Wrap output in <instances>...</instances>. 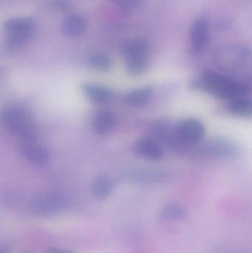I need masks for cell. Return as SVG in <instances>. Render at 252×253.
Segmentation results:
<instances>
[{"label": "cell", "instance_id": "52a82bcc", "mask_svg": "<svg viewBox=\"0 0 252 253\" xmlns=\"http://www.w3.org/2000/svg\"><path fill=\"white\" fill-rule=\"evenodd\" d=\"M70 206L67 198L61 195H47L34 202L33 209L37 215L51 216L63 212Z\"/></svg>", "mask_w": 252, "mask_h": 253}, {"label": "cell", "instance_id": "d6986e66", "mask_svg": "<svg viewBox=\"0 0 252 253\" xmlns=\"http://www.w3.org/2000/svg\"><path fill=\"white\" fill-rule=\"evenodd\" d=\"M88 64L93 69L105 71L110 68L112 61L109 56L102 53L93 55L88 60Z\"/></svg>", "mask_w": 252, "mask_h": 253}, {"label": "cell", "instance_id": "6da1fadb", "mask_svg": "<svg viewBox=\"0 0 252 253\" xmlns=\"http://www.w3.org/2000/svg\"><path fill=\"white\" fill-rule=\"evenodd\" d=\"M192 87L204 90L218 99L230 101L252 92V79L236 80L224 74L208 71L194 81Z\"/></svg>", "mask_w": 252, "mask_h": 253}, {"label": "cell", "instance_id": "7c38bea8", "mask_svg": "<svg viewBox=\"0 0 252 253\" xmlns=\"http://www.w3.org/2000/svg\"><path fill=\"white\" fill-rule=\"evenodd\" d=\"M82 90L90 100L96 104L108 103L113 97V93L110 89L99 84L91 83L83 84Z\"/></svg>", "mask_w": 252, "mask_h": 253}, {"label": "cell", "instance_id": "9a60e30c", "mask_svg": "<svg viewBox=\"0 0 252 253\" xmlns=\"http://www.w3.org/2000/svg\"><path fill=\"white\" fill-rule=\"evenodd\" d=\"M228 111L237 117L252 118V99L247 96L235 98L229 102Z\"/></svg>", "mask_w": 252, "mask_h": 253}, {"label": "cell", "instance_id": "ba28073f", "mask_svg": "<svg viewBox=\"0 0 252 253\" xmlns=\"http://www.w3.org/2000/svg\"><path fill=\"white\" fill-rule=\"evenodd\" d=\"M210 42V26L205 18H198L191 27L190 50L194 55L205 51Z\"/></svg>", "mask_w": 252, "mask_h": 253}, {"label": "cell", "instance_id": "9c48e42d", "mask_svg": "<svg viewBox=\"0 0 252 253\" xmlns=\"http://www.w3.org/2000/svg\"><path fill=\"white\" fill-rule=\"evenodd\" d=\"M203 152L216 159H232L238 155V149L233 143L223 139H216L206 144Z\"/></svg>", "mask_w": 252, "mask_h": 253}, {"label": "cell", "instance_id": "2e32d148", "mask_svg": "<svg viewBox=\"0 0 252 253\" xmlns=\"http://www.w3.org/2000/svg\"><path fill=\"white\" fill-rule=\"evenodd\" d=\"M152 90L150 87H143L129 92L125 96L127 105L133 108H141L149 102L152 97Z\"/></svg>", "mask_w": 252, "mask_h": 253}, {"label": "cell", "instance_id": "ffe728a7", "mask_svg": "<svg viewBox=\"0 0 252 253\" xmlns=\"http://www.w3.org/2000/svg\"><path fill=\"white\" fill-rule=\"evenodd\" d=\"M113 2L123 11L133 13L140 4V0H112Z\"/></svg>", "mask_w": 252, "mask_h": 253}, {"label": "cell", "instance_id": "7a4b0ae2", "mask_svg": "<svg viewBox=\"0 0 252 253\" xmlns=\"http://www.w3.org/2000/svg\"><path fill=\"white\" fill-rule=\"evenodd\" d=\"M7 130L24 141H35L36 132L27 111L19 105H10L1 114Z\"/></svg>", "mask_w": 252, "mask_h": 253}, {"label": "cell", "instance_id": "30bf717a", "mask_svg": "<svg viewBox=\"0 0 252 253\" xmlns=\"http://www.w3.org/2000/svg\"><path fill=\"white\" fill-rule=\"evenodd\" d=\"M22 152L30 162L36 166H45L50 159L47 149L37 144L36 140L22 142Z\"/></svg>", "mask_w": 252, "mask_h": 253}, {"label": "cell", "instance_id": "277c9868", "mask_svg": "<svg viewBox=\"0 0 252 253\" xmlns=\"http://www.w3.org/2000/svg\"><path fill=\"white\" fill-rule=\"evenodd\" d=\"M127 71L133 75H139L147 68L149 47L144 40L135 39L130 40L123 47Z\"/></svg>", "mask_w": 252, "mask_h": 253}, {"label": "cell", "instance_id": "3957f363", "mask_svg": "<svg viewBox=\"0 0 252 253\" xmlns=\"http://www.w3.org/2000/svg\"><path fill=\"white\" fill-rule=\"evenodd\" d=\"M215 58L216 63L226 71H241L252 64L251 50L237 44L222 46L216 52Z\"/></svg>", "mask_w": 252, "mask_h": 253}, {"label": "cell", "instance_id": "5bb4252c", "mask_svg": "<svg viewBox=\"0 0 252 253\" xmlns=\"http://www.w3.org/2000/svg\"><path fill=\"white\" fill-rule=\"evenodd\" d=\"M62 28L64 34L68 37H79L85 32L87 22L82 16L71 15L64 20Z\"/></svg>", "mask_w": 252, "mask_h": 253}, {"label": "cell", "instance_id": "8fae6325", "mask_svg": "<svg viewBox=\"0 0 252 253\" xmlns=\"http://www.w3.org/2000/svg\"><path fill=\"white\" fill-rule=\"evenodd\" d=\"M136 154L149 161H158L162 159L163 150L161 146L151 138H142L135 145Z\"/></svg>", "mask_w": 252, "mask_h": 253}, {"label": "cell", "instance_id": "44dd1931", "mask_svg": "<svg viewBox=\"0 0 252 253\" xmlns=\"http://www.w3.org/2000/svg\"><path fill=\"white\" fill-rule=\"evenodd\" d=\"M46 253H72L71 251L68 250L59 249V248H53L49 250Z\"/></svg>", "mask_w": 252, "mask_h": 253}, {"label": "cell", "instance_id": "8992f818", "mask_svg": "<svg viewBox=\"0 0 252 253\" xmlns=\"http://www.w3.org/2000/svg\"><path fill=\"white\" fill-rule=\"evenodd\" d=\"M175 131L179 142L188 145L199 144L204 139L206 133L204 124L195 119H189L182 122Z\"/></svg>", "mask_w": 252, "mask_h": 253}, {"label": "cell", "instance_id": "4fadbf2b", "mask_svg": "<svg viewBox=\"0 0 252 253\" xmlns=\"http://www.w3.org/2000/svg\"><path fill=\"white\" fill-rule=\"evenodd\" d=\"M116 120L115 116L109 111H100L95 114L92 126L96 133L101 135L109 133L115 127Z\"/></svg>", "mask_w": 252, "mask_h": 253}, {"label": "cell", "instance_id": "ac0fdd59", "mask_svg": "<svg viewBox=\"0 0 252 253\" xmlns=\"http://www.w3.org/2000/svg\"><path fill=\"white\" fill-rule=\"evenodd\" d=\"M161 215V218L167 221H183L186 218V211L180 205H170L162 210Z\"/></svg>", "mask_w": 252, "mask_h": 253}, {"label": "cell", "instance_id": "5b68a950", "mask_svg": "<svg viewBox=\"0 0 252 253\" xmlns=\"http://www.w3.org/2000/svg\"><path fill=\"white\" fill-rule=\"evenodd\" d=\"M4 28L7 35V47L16 50L32 37L34 22L31 18H13L5 22Z\"/></svg>", "mask_w": 252, "mask_h": 253}, {"label": "cell", "instance_id": "e0dca14e", "mask_svg": "<svg viewBox=\"0 0 252 253\" xmlns=\"http://www.w3.org/2000/svg\"><path fill=\"white\" fill-rule=\"evenodd\" d=\"M113 188L112 181L107 176H100L95 180L91 191L95 197L99 199H106L111 194Z\"/></svg>", "mask_w": 252, "mask_h": 253}]
</instances>
